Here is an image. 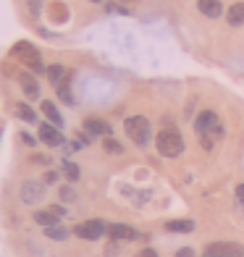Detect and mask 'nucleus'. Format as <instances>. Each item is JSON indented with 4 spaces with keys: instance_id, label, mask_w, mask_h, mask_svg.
<instances>
[{
    "instance_id": "obj_1",
    "label": "nucleus",
    "mask_w": 244,
    "mask_h": 257,
    "mask_svg": "<svg viewBox=\"0 0 244 257\" xmlns=\"http://www.w3.org/2000/svg\"><path fill=\"white\" fill-rule=\"evenodd\" d=\"M155 147L163 158H179L184 153V137L176 132V128H163V132L155 137Z\"/></svg>"
},
{
    "instance_id": "obj_2",
    "label": "nucleus",
    "mask_w": 244,
    "mask_h": 257,
    "mask_svg": "<svg viewBox=\"0 0 244 257\" xmlns=\"http://www.w3.org/2000/svg\"><path fill=\"white\" fill-rule=\"evenodd\" d=\"M124 128H126V134L132 137V142L139 145V147H145L150 142V134H153V126H150V121L145 115H132V118H126Z\"/></svg>"
},
{
    "instance_id": "obj_3",
    "label": "nucleus",
    "mask_w": 244,
    "mask_h": 257,
    "mask_svg": "<svg viewBox=\"0 0 244 257\" xmlns=\"http://www.w3.org/2000/svg\"><path fill=\"white\" fill-rule=\"evenodd\" d=\"M74 233H76L79 239H84V241H97L102 233H108V226L102 223V220L92 218V220H84V223H79V226L74 228Z\"/></svg>"
},
{
    "instance_id": "obj_4",
    "label": "nucleus",
    "mask_w": 244,
    "mask_h": 257,
    "mask_svg": "<svg viewBox=\"0 0 244 257\" xmlns=\"http://www.w3.org/2000/svg\"><path fill=\"white\" fill-rule=\"evenodd\" d=\"M45 197V184L42 181H24L21 184V202L24 205H37Z\"/></svg>"
},
{
    "instance_id": "obj_5",
    "label": "nucleus",
    "mask_w": 244,
    "mask_h": 257,
    "mask_svg": "<svg viewBox=\"0 0 244 257\" xmlns=\"http://www.w3.org/2000/svg\"><path fill=\"white\" fill-rule=\"evenodd\" d=\"M207 254H218V257H244L241 244H231V241H213L207 244Z\"/></svg>"
},
{
    "instance_id": "obj_6",
    "label": "nucleus",
    "mask_w": 244,
    "mask_h": 257,
    "mask_svg": "<svg viewBox=\"0 0 244 257\" xmlns=\"http://www.w3.org/2000/svg\"><path fill=\"white\" fill-rule=\"evenodd\" d=\"M108 236L110 241H137L139 239V231L126 226V223H110L108 226Z\"/></svg>"
},
{
    "instance_id": "obj_7",
    "label": "nucleus",
    "mask_w": 244,
    "mask_h": 257,
    "mask_svg": "<svg viewBox=\"0 0 244 257\" xmlns=\"http://www.w3.org/2000/svg\"><path fill=\"white\" fill-rule=\"evenodd\" d=\"M194 128H197V134H213L218 132V115L213 110H202L200 115H197V121H194Z\"/></svg>"
},
{
    "instance_id": "obj_8",
    "label": "nucleus",
    "mask_w": 244,
    "mask_h": 257,
    "mask_svg": "<svg viewBox=\"0 0 244 257\" xmlns=\"http://www.w3.org/2000/svg\"><path fill=\"white\" fill-rule=\"evenodd\" d=\"M40 139L48 147L63 145V137H61V132H58V126H53V123H40Z\"/></svg>"
},
{
    "instance_id": "obj_9",
    "label": "nucleus",
    "mask_w": 244,
    "mask_h": 257,
    "mask_svg": "<svg viewBox=\"0 0 244 257\" xmlns=\"http://www.w3.org/2000/svg\"><path fill=\"white\" fill-rule=\"evenodd\" d=\"M84 132L89 137H110V123H105L102 118H87L84 121Z\"/></svg>"
},
{
    "instance_id": "obj_10",
    "label": "nucleus",
    "mask_w": 244,
    "mask_h": 257,
    "mask_svg": "<svg viewBox=\"0 0 244 257\" xmlns=\"http://www.w3.org/2000/svg\"><path fill=\"white\" fill-rule=\"evenodd\" d=\"M197 8H200V14L207 16V19H218L220 14H223L220 0H197Z\"/></svg>"
},
{
    "instance_id": "obj_11",
    "label": "nucleus",
    "mask_w": 244,
    "mask_h": 257,
    "mask_svg": "<svg viewBox=\"0 0 244 257\" xmlns=\"http://www.w3.org/2000/svg\"><path fill=\"white\" fill-rule=\"evenodd\" d=\"M166 231H171V233H192V231H194V220H189V218L168 220V223H166Z\"/></svg>"
},
{
    "instance_id": "obj_12",
    "label": "nucleus",
    "mask_w": 244,
    "mask_h": 257,
    "mask_svg": "<svg viewBox=\"0 0 244 257\" xmlns=\"http://www.w3.org/2000/svg\"><path fill=\"white\" fill-rule=\"evenodd\" d=\"M19 81H21V89H24V95H27L29 100H37V97H40V84H37V79H34V76L24 74Z\"/></svg>"
},
{
    "instance_id": "obj_13",
    "label": "nucleus",
    "mask_w": 244,
    "mask_h": 257,
    "mask_svg": "<svg viewBox=\"0 0 244 257\" xmlns=\"http://www.w3.org/2000/svg\"><path fill=\"white\" fill-rule=\"evenodd\" d=\"M34 220H37L40 226L50 228V226H58V220H61V215H55L53 210H37V213H34Z\"/></svg>"
},
{
    "instance_id": "obj_14",
    "label": "nucleus",
    "mask_w": 244,
    "mask_h": 257,
    "mask_svg": "<svg viewBox=\"0 0 244 257\" xmlns=\"http://www.w3.org/2000/svg\"><path fill=\"white\" fill-rule=\"evenodd\" d=\"M42 113L48 115V121H50L53 126H58V128L63 126V118H61V113H58V108H55V105H53L50 100H45V102H42Z\"/></svg>"
},
{
    "instance_id": "obj_15",
    "label": "nucleus",
    "mask_w": 244,
    "mask_h": 257,
    "mask_svg": "<svg viewBox=\"0 0 244 257\" xmlns=\"http://www.w3.org/2000/svg\"><path fill=\"white\" fill-rule=\"evenodd\" d=\"M226 19H228L231 27H241L244 24V3H234V6H231Z\"/></svg>"
},
{
    "instance_id": "obj_16",
    "label": "nucleus",
    "mask_w": 244,
    "mask_h": 257,
    "mask_svg": "<svg viewBox=\"0 0 244 257\" xmlns=\"http://www.w3.org/2000/svg\"><path fill=\"white\" fill-rule=\"evenodd\" d=\"M45 71H48V79L53 81V87H61L66 81V68L63 66H48Z\"/></svg>"
},
{
    "instance_id": "obj_17",
    "label": "nucleus",
    "mask_w": 244,
    "mask_h": 257,
    "mask_svg": "<svg viewBox=\"0 0 244 257\" xmlns=\"http://www.w3.org/2000/svg\"><path fill=\"white\" fill-rule=\"evenodd\" d=\"M16 115L27 123H37V113H34L27 102H16Z\"/></svg>"
},
{
    "instance_id": "obj_18",
    "label": "nucleus",
    "mask_w": 244,
    "mask_h": 257,
    "mask_svg": "<svg viewBox=\"0 0 244 257\" xmlns=\"http://www.w3.org/2000/svg\"><path fill=\"white\" fill-rule=\"evenodd\" d=\"M45 233H48V239H53V241L68 239V228H63V226H50V228H45Z\"/></svg>"
},
{
    "instance_id": "obj_19",
    "label": "nucleus",
    "mask_w": 244,
    "mask_h": 257,
    "mask_svg": "<svg viewBox=\"0 0 244 257\" xmlns=\"http://www.w3.org/2000/svg\"><path fill=\"white\" fill-rule=\"evenodd\" d=\"M63 173H66L68 181H79V176H81L79 166H76V163H71V160H63Z\"/></svg>"
},
{
    "instance_id": "obj_20",
    "label": "nucleus",
    "mask_w": 244,
    "mask_h": 257,
    "mask_svg": "<svg viewBox=\"0 0 244 257\" xmlns=\"http://www.w3.org/2000/svg\"><path fill=\"white\" fill-rule=\"evenodd\" d=\"M102 147H105V153H113V155H121V153H124V147H121L118 142H115V139H110V137H105Z\"/></svg>"
},
{
    "instance_id": "obj_21",
    "label": "nucleus",
    "mask_w": 244,
    "mask_h": 257,
    "mask_svg": "<svg viewBox=\"0 0 244 257\" xmlns=\"http://www.w3.org/2000/svg\"><path fill=\"white\" fill-rule=\"evenodd\" d=\"M61 200L63 202H74L76 200V192L71 189V186H61Z\"/></svg>"
},
{
    "instance_id": "obj_22",
    "label": "nucleus",
    "mask_w": 244,
    "mask_h": 257,
    "mask_svg": "<svg viewBox=\"0 0 244 257\" xmlns=\"http://www.w3.org/2000/svg\"><path fill=\"white\" fill-rule=\"evenodd\" d=\"M176 257H194V249H192V247H181V249L176 252Z\"/></svg>"
},
{
    "instance_id": "obj_23",
    "label": "nucleus",
    "mask_w": 244,
    "mask_h": 257,
    "mask_svg": "<svg viewBox=\"0 0 244 257\" xmlns=\"http://www.w3.org/2000/svg\"><path fill=\"white\" fill-rule=\"evenodd\" d=\"M29 11L32 16H40V0H29Z\"/></svg>"
},
{
    "instance_id": "obj_24",
    "label": "nucleus",
    "mask_w": 244,
    "mask_h": 257,
    "mask_svg": "<svg viewBox=\"0 0 244 257\" xmlns=\"http://www.w3.org/2000/svg\"><path fill=\"white\" fill-rule=\"evenodd\" d=\"M108 11H110V14H121V16H126V8H121V6H113V3H108Z\"/></svg>"
},
{
    "instance_id": "obj_25",
    "label": "nucleus",
    "mask_w": 244,
    "mask_h": 257,
    "mask_svg": "<svg viewBox=\"0 0 244 257\" xmlns=\"http://www.w3.org/2000/svg\"><path fill=\"white\" fill-rule=\"evenodd\" d=\"M55 181H58V173H55V171L45 173V184H55Z\"/></svg>"
},
{
    "instance_id": "obj_26",
    "label": "nucleus",
    "mask_w": 244,
    "mask_h": 257,
    "mask_svg": "<svg viewBox=\"0 0 244 257\" xmlns=\"http://www.w3.org/2000/svg\"><path fill=\"white\" fill-rule=\"evenodd\" d=\"M236 200L244 205V184H239V186H236Z\"/></svg>"
},
{
    "instance_id": "obj_27",
    "label": "nucleus",
    "mask_w": 244,
    "mask_h": 257,
    "mask_svg": "<svg viewBox=\"0 0 244 257\" xmlns=\"http://www.w3.org/2000/svg\"><path fill=\"white\" fill-rule=\"evenodd\" d=\"M137 257H158V252H155V249H142Z\"/></svg>"
},
{
    "instance_id": "obj_28",
    "label": "nucleus",
    "mask_w": 244,
    "mask_h": 257,
    "mask_svg": "<svg viewBox=\"0 0 244 257\" xmlns=\"http://www.w3.org/2000/svg\"><path fill=\"white\" fill-rule=\"evenodd\" d=\"M21 139H24V142H27V145H34V139H32V137H29L27 132H24V134H21Z\"/></svg>"
},
{
    "instance_id": "obj_29",
    "label": "nucleus",
    "mask_w": 244,
    "mask_h": 257,
    "mask_svg": "<svg viewBox=\"0 0 244 257\" xmlns=\"http://www.w3.org/2000/svg\"><path fill=\"white\" fill-rule=\"evenodd\" d=\"M89 3H105V0H89Z\"/></svg>"
},
{
    "instance_id": "obj_30",
    "label": "nucleus",
    "mask_w": 244,
    "mask_h": 257,
    "mask_svg": "<svg viewBox=\"0 0 244 257\" xmlns=\"http://www.w3.org/2000/svg\"><path fill=\"white\" fill-rule=\"evenodd\" d=\"M205 257H218V254H205Z\"/></svg>"
}]
</instances>
